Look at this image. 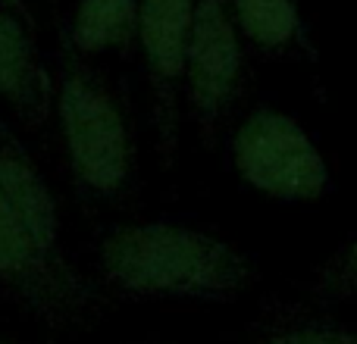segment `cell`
I'll return each mask as SVG.
<instances>
[{
  "label": "cell",
  "instance_id": "3957f363",
  "mask_svg": "<svg viewBox=\"0 0 357 344\" xmlns=\"http://www.w3.org/2000/svg\"><path fill=\"white\" fill-rule=\"evenodd\" d=\"M0 291L56 332H91L110 316L113 297L82 272L44 260L0 188Z\"/></svg>",
  "mask_w": 357,
  "mask_h": 344
},
{
  "label": "cell",
  "instance_id": "5bb4252c",
  "mask_svg": "<svg viewBox=\"0 0 357 344\" xmlns=\"http://www.w3.org/2000/svg\"><path fill=\"white\" fill-rule=\"evenodd\" d=\"M123 344H178V341H167V338H157V335H144V338H132Z\"/></svg>",
  "mask_w": 357,
  "mask_h": 344
},
{
  "label": "cell",
  "instance_id": "7a4b0ae2",
  "mask_svg": "<svg viewBox=\"0 0 357 344\" xmlns=\"http://www.w3.org/2000/svg\"><path fill=\"white\" fill-rule=\"evenodd\" d=\"M56 119L75 191L98 203L129 194L138 154L126 107L110 81L69 44L60 56Z\"/></svg>",
  "mask_w": 357,
  "mask_h": 344
},
{
  "label": "cell",
  "instance_id": "8992f818",
  "mask_svg": "<svg viewBox=\"0 0 357 344\" xmlns=\"http://www.w3.org/2000/svg\"><path fill=\"white\" fill-rule=\"evenodd\" d=\"M195 6L197 0H138V41L148 72L151 116L163 169L173 166L178 154V100Z\"/></svg>",
  "mask_w": 357,
  "mask_h": 344
},
{
  "label": "cell",
  "instance_id": "277c9868",
  "mask_svg": "<svg viewBox=\"0 0 357 344\" xmlns=\"http://www.w3.org/2000/svg\"><path fill=\"white\" fill-rule=\"evenodd\" d=\"M232 166L245 185L276 201L314 203L333 188L314 138L289 113L257 107L232 135Z\"/></svg>",
  "mask_w": 357,
  "mask_h": 344
},
{
  "label": "cell",
  "instance_id": "ba28073f",
  "mask_svg": "<svg viewBox=\"0 0 357 344\" xmlns=\"http://www.w3.org/2000/svg\"><path fill=\"white\" fill-rule=\"evenodd\" d=\"M0 97L31 129H41L54 107V79L35 50V29L3 6H0Z\"/></svg>",
  "mask_w": 357,
  "mask_h": 344
},
{
  "label": "cell",
  "instance_id": "9c48e42d",
  "mask_svg": "<svg viewBox=\"0 0 357 344\" xmlns=\"http://www.w3.org/2000/svg\"><path fill=\"white\" fill-rule=\"evenodd\" d=\"M254 344H357V329L301 301H266L251 326Z\"/></svg>",
  "mask_w": 357,
  "mask_h": 344
},
{
  "label": "cell",
  "instance_id": "4fadbf2b",
  "mask_svg": "<svg viewBox=\"0 0 357 344\" xmlns=\"http://www.w3.org/2000/svg\"><path fill=\"white\" fill-rule=\"evenodd\" d=\"M0 6H3V10H10V13H16L25 25H31V29H35V13H31L29 0H0Z\"/></svg>",
  "mask_w": 357,
  "mask_h": 344
},
{
  "label": "cell",
  "instance_id": "30bf717a",
  "mask_svg": "<svg viewBox=\"0 0 357 344\" xmlns=\"http://www.w3.org/2000/svg\"><path fill=\"white\" fill-rule=\"evenodd\" d=\"M138 38V0H79L66 44L82 56L123 50Z\"/></svg>",
  "mask_w": 357,
  "mask_h": 344
},
{
  "label": "cell",
  "instance_id": "52a82bcc",
  "mask_svg": "<svg viewBox=\"0 0 357 344\" xmlns=\"http://www.w3.org/2000/svg\"><path fill=\"white\" fill-rule=\"evenodd\" d=\"M0 188L10 197L19 222L31 235L44 260L60 272H79L63 247L60 210H56V201L47 188V178L6 123H0Z\"/></svg>",
  "mask_w": 357,
  "mask_h": 344
},
{
  "label": "cell",
  "instance_id": "8fae6325",
  "mask_svg": "<svg viewBox=\"0 0 357 344\" xmlns=\"http://www.w3.org/2000/svg\"><path fill=\"white\" fill-rule=\"evenodd\" d=\"M241 38L266 54H285L307 44L304 22L295 0H229Z\"/></svg>",
  "mask_w": 357,
  "mask_h": 344
},
{
  "label": "cell",
  "instance_id": "9a60e30c",
  "mask_svg": "<svg viewBox=\"0 0 357 344\" xmlns=\"http://www.w3.org/2000/svg\"><path fill=\"white\" fill-rule=\"evenodd\" d=\"M0 344H44V341H31V338H19V335H0Z\"/></svg>",
  "mask_w": 357,
  "mask_h": 344
},
{
  "label": "cell",
  "instance_id": "6da1fadb",
  "mask_svg": "<svg viewBox=\"0 0 357 344\" xmlns=\"http://www.w3.org/2000/svg\"><path fill=\"white\" fill-rule=\"evenodd\" d=\"M107 295L157 304H235L260 269L238 244L182 222L116 226L98 244Z\"/></svg>",
  "mask_w": 357,
  "mask_h": 344
},
{
  "label": "cell",
  "instance_id": "7c38bea8",
  "mask_svg": "<svg viewBox=\"0 0 357 344\" xmlns=\"http://www.w3.org/2000/svg\"><path fill=\"white\" fill-rule=\"evenodd\" d=\"M310 310H329L357 304V228L348 232L320 263L310 269L307 282H301L298 297Z\"/></svg>",
  "mask_w": 357,
  "mask_h": 344
},
{
  "label": "cell",
  "instance_id": "5b68a950",
  "mask_svg": "<svg viewBox=\"0 0 357 344\" xmlns=\"http://www.w3.org/2000/svg\"><path fill=\"white\" fill-rule=\"evenodd\" d=\"M245 88V50L229 0H197L182 69V97L204 150H213Z\"/></svg>",
  "mask_w": 357,
  "mask_h": 344
}]
</instances>
